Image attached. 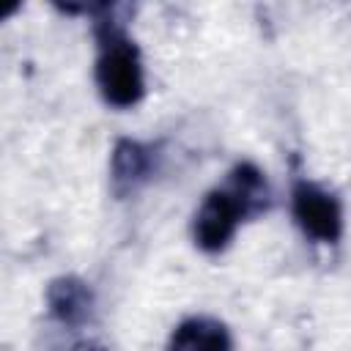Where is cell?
Segmentation results:
<instances>
[{"mask_svg": "<svg viewBox=\"0 0 351 351\" xmlns=\"http://www.w3.org/2000/svg\"><path fill=\"white\" fill-rule=\"evenodd\" d=\"M239 222H244V214H241L239 203L228 195V189L225 186L211 189L203 197V203L195 214V222H192L195 244L203 252H219L233 239Z\"/></svg>", "mask_w": 351, "mask_h": 351, "instance_id": "obj_3", "label": "cell"}, {"mask_svg": "<svg viewBox=\"0 0 351 351\" xmlns=\"http://www.w3.org/2000/svg\"><path fill=\"white\" fill-rule=\"evenodd\" d=\"M291 211H293V219L302 228V233L321 241V244H335L343 233L340 200L313 181H296L293 184Z\"/></svg>", "mask_w": 351, "mask_h": 351, "instance_id": "obj_2", "label": "cell"}, {"mask_svg": "<svg viewBox=\"0 0 351 351\" xmlns=\"http://www.w3.org/2000/svg\"><path fill=\"white\" fill-rule=\"evenodd\" d=\"M167 351H233V337L222 321L195 315L176 326Z\"/></svg>", "mask_w": 351, "mask_h": 351, "instance_id": "obj_6", "label": "cell"}, {"mask_svg": "<svg viewBox=\"0 0 351 351\" xmlns=\"http://www.w3.org/2000/svg\"><path fill=\"white\" fill-rule=\"evenodd\" d=\"M228 195L239 203L244 219H252L263 211H269L271 206V189L266 176L252 165V162H239L230 173H228V184H225Z\"/></svg>", "mask_w": 351, "mask_h": 351, "instance_id": "obj_7", "label": "cell"}, {"mask_svg": "<svg viewBox=\"0 0 351 351\" xmlns=\"http://www.w3.org/2000/svg\"><path fill=\"white\" fill-rule=\"evenodd\" d=\"M47 307L58 321L69 326H80L93 313V291L88 288L85 280L74 274L55 277L47 285Z\"/></svg>", "mask_w": 351, "mask_h": 351, "instance_id": "obj_5", "label": "cell"}, {"mask_svg": "<svg viewBox=\"0 0 351 351\" xmlns=\"http://www.w3.org/2000/svg\"><path fill=\"white\" fill-rule=\"evenodd\" d=\"M154 148L137 140H118L110 156V178H112V192L118 197L132 195L137 186H143L151 173H154Z\"/></svg>", "mask_w": 351, "mask_h": 351, "instance_id": "obj_4", "label": "cell"}, {"mask_svg": "<svg viewBox=\"0 0 351 351\" xmlns=\"http://www.w3.org/2000/svg\"><path fill=\"white\" fill-rule=\"evenodd\" d=\"M90 14H96L93 33L99 41V58H96V85L107 104L112 107H132L145 93L140 52L134 41L126 36L123 22L112 16L115 5H88Z\"/></svg>", "mask_w": 351, "mask_h": 351, "instance_id": "obj_1", "label": "cell"}]
</instances>
